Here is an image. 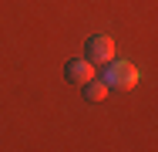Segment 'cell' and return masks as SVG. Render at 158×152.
<instances>
[{"label":"cell","mask_w":158,"mask_h":152,"mask_svg":"<svg viewBox=\"0 0 158 152\" xmlns=\"http://www.w3.org/2000/svg\"><path fill=\"white\" fill-rule=\"evenodd\" d=\"M81 88H84V98H88V101H104V98H108V85H104V81H98V78L84 81Z\"/></svg>","instance_id":"cell-4"},{"label":"cell","mask_w":158,"mask_h":152,"mask_svg":"<svg viewBox=\"0 0 158 152\" xmlns=\"http://www.w3.org/2000/svg\"><path fill=\"white\" fill-rule=\"evenodd\" d=\"M64 78L67 81H74V85H84V81H91L94 78V64L88 58H74V61H67L64 64Z\"/></svg>","instance_id":"cell-3"},{"label":"cell","mask_w":158,"mask_h":152,"mask_svg":"<svg viewBox=\"0 0 158 152\" xmlns=\"http://www.w3.org/2000/svg\"><path fill=\"white\" fill-rule=\"evenodd\" d=\"M101 81H104L108 88H135V85L141 81V71H138L131 61H108Z\"/></svg>","instance_id":"cell-1"},{"label":"cell","mask_w":158,"mask_h":152,"mask_svg":"<svg viewBox=\"0 0 158 152\" xmlns=\"http://www.w3.org/2000/svg\"><path fill=\"white\" fill-rule=\"evenodd\" d=\"M84 54L91 64H108V61H114V41L108 37V34H94L88 44H84Z\"/></svg>","instance_id":"cell-2"}]
</instances>
